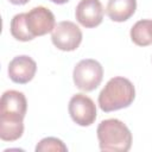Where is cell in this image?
I'll return each instance as SVG.
<instances>
[{
	"mask_svg": "<svg viewBox=\"0 0 152 152\" xmlns=\"http://www.w3.org/2000/svg\"><path fill=\"white\" fill-rule=\"evenodd\" d=\"M27 110L25 95L18 90H6L0 100V138L15 141L24 133V118Z\"/></svg>",
	"mask_w": 152,
	"mask_h": 152,
	"instance_id": "1",
	"label": "cell"
},
{
	"mask_svg": "<svg viewBox=\"0 0 152 152\" xmlns=\"http://www.w3.org/2000/svg\"><path fill=\"white\" fill-rule=\"evenodd\" d=\"M135 97V89L133 83L121 76L110 78L99 94L100 108L108 113L127 108Z\"/></svg>",
	"mask_w": 152,
	"mask_h": 152,
	"instance_id": "2",
	"label": "cell"
},
{
	"mask_svg": "<svg viewBox=\"0 0 152 152\" xmlns=\"http://www.w3.org/2000/svg\"><path fill=\"white\" fill-rule=\"evenodd\" d=\"M96 133L101 151L126 152L132 146V133L119 119L102 120Z\"/></svg>",
	"mask_w": 152,
	"mask_h": 152,
	"instance_id": "3",
	"label": "cell"
},
{
	"mask_svg": "<svg viewBox=\"0 0 152 152\" xmlns=\"http://www.w3.org/2000/svg\"><path fill=\"white\" fill-rule=\"evenodd\" d=\"M75 86L83 91H93L96 89L103 78L102 65L91 58L80 61L72 71Z\"/></svg>",
	"mask_w": 152,
	"mask_h": 152,
	"instance_id": "4",
	"label": "cell"
},
{
	"mask_svg": "<svg viewBox=\"0 0 152 152\" xmlns=\"http://www.w3.org/2000/svg\"><path fill=\"white\" fill-rule=\"evenodd\" d=\"M51 40L52 44L62 51H74L82 42V31L72 21H59L52 30Z\"/></svg>",
	"mask_w": 152,
	"mask_h": 152,
	"instance_id": "5",
	"label": "cell"
},
{
	"mask_svg": "<svg viewBox=\"0 0 152 152\" xmlns=\"http://www.w3.org/2000/svg\"><path fill=\"white\" fill-rule=\"evenodd\" d=\"M68 110L72 121L78 126H90L96 119V106L84 94H75L69 101Z\"/></svg>",
	"mask_w": 152,
	"mask_h": 152,
	"instance_id": "6",
	"label": "cell"
},
{
	"mask_svg": "<svg viewBox=\"0 0 152 152\" xmlns=\"http://www.w3.org/2000/svg\"><path fill=\"white\" fill-rule=\"evenodd\" d=\"M26 25L33 37L44 36L55 28V15L49 8L37 6L26 13Z\"/></svg>",
	"mask_w": 152,
	"mask_h": 152,
	"instance_id": "7",
	"label": "cell"
},
{
	"mask_svg": "<svg viewBox=\"0 0 152 152\" xmlns=\"http://www.w3.org/2000/svg\"><path fill=\"white\" fill-rule=\"evenodd\" d=\"M76 20L86 28L99 26L103 20V7L100 0H81L75 10Z\"/></svg>",
	"mask_w": 152,
	"mask_h": 152,
	"instance_id": "8",
	"label": "cell"
},
{
	"mask_svg": "<svg viewBox=\"0 0 152 152\" xmlns=\"http://www.w3.org/2000/svg\"><path fill=\"white\" fill-rule=\"evenodd\" d=\"M8 76L14 83H28L36 75L37 63L26 55L14 57L8 64Z\"/></svg>",
	"mask_w": 152,
	"mask_h": 152,
	"instance_id": "9",
	"label": "cell"
},
{
	"mask_svg": "<svg viewBox=\"0 0 152 152\" xmlns=\"http://www.w3.org/2000/svg\"><path fill=\"white\" fill-rule=\"evenodd\" d=\"M137 10V0H108L106 13L113 21L128 20Z\"/></svg>",
	"mask_w": 152,
	"mask_h": 152,
	"instance_id": "10",
	"label": "cell"
},
{
	"mask_svg": "<svg viewBox=\"0 0 152 152\" xmlns=\"http://www.w3.org/2000/svg\"><path fill=\"white\" fill-rule=\"evenodd\" d=\"M131 39L138 46L152 44V20L142 19L137 21L131 28Z\"/></svg>",
	"mask_w": 152,
	"mask_h": 152,
	"instance_id": "11",
	"label": "cell"
},
{
	"mask_svg": "<svg viewBox=\"0 0 152 152\" xmlns=\"http://www.w3.org/2000/svg\"><path fill=\"white\" fill-rule=\"evenodd\" d=\"M11 34L13 38L20 42H28L32 40L34 37L30 33L27 25H26V13L15 14L11 20Z\"/></svg>",
	"mask_w": 152,
	"mask_h": 152,
	"instance_id": "12",
	"label": "cell"
},
{
	"mask_svg": "<svg viewBox=\"0 0 152 152\" xmlns=\"http://www.w3.org/2000/svg\"><path fill=\"white\" fill-rule=\"evenodd\" d=\"M37 152H66L68 147L66 145L58 138L55 137H48L42 139L37 146H36Z\"/></svg>",
	"mask_w": 152,
	"mask_h": 152,
	"instance_id": "13",
	"label": "cell"
},
{
	"mask_svg": "<svg viewBox=\"0 0 152 152\" xmlns=\"http://www.w3.org/2000/svg\"><path fill=\"white\" fill-rule=\"evenodd\" d=\"M11 4H13V5H25V4H27L30 0H8Z\"/></svg>",
	"mask_w": 152,
	"mask_h": 152,
	"instance_id": "14",
	"label": "cell"
},
{
	"mask_svg": "<svg viewBox=\"0 0 152 152\" xmlns=\"http://www.w3.org/2000/svg\"><path fill=\"white\" fill-rule=\"evenodd\" d=\"M50 1L53 2V4H57V5H63V4L68 2L69 0H50Z\"/></svg>",
	"mask_w": 152,
	"mask_h": 152,
	"instance_id": "15",
	"label": "cell"
}]
</instances>
